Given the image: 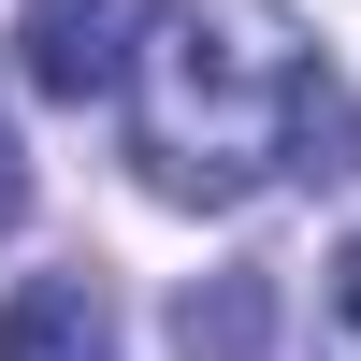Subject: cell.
I'll list each match as a JSON object with an SVG mask.
<instances>
[{"mask_svg": "<svg viewBox=\"0 0 361 361\" xmlns=\"http://www.w3.org/2000/svg\"><path fill=\"white\" fill-rule=\"evenodd\" d=\"M289 58L304 44H231L217 15H159L130 44V159L159 202H246L289 145Z\"/></svg>", "mask_w": 361, "mask_h": 361, "instance_id": "6da1fadb", "label": "cell"}, {"mask_svg": "<svg viewBox=\"0 0 361 361\" xmlns=\"http://www.w3.org/2000/svg\"><path fill=\"white\" fill-rule=\"evenodd\" d=\"M145 29H159V0H29L15 15V73L44 102H116Z\"/></svg>", "mask_w": 361, "mask_h": 361, "instance_id": "7a4b0ae2", "label": "cell"}, {"mask_svg": "<svg viewBox=\"0 0 361 361\" xmlns=\"http://www.w3.org/2000/svg\"><path fill=\"white\" fill-rule=\"evenodd\" d=\"M0 361H116L102 275H29L15 304H0Z\"/></svg>", "mask_w": 361, "mask_h": 361, "instance_id": "3957f363", "label": "cell"}, {"mask_svg": "<svg viewBox=\"0 0 361 361\" xmlns=\"http://www.w3.org/2000/svg\"><path fill=\"white\" fill-rule=\"evenodd\" d=\"M275 173H304V188H347L361 173V87L347 73L289 58V145H275Z\"/></svg>", "mask_w": 361, "mask_h": 361, "instance_id": "277c9868", "label": "cell"}, {"mask_svg": "<svg viewBox=\"0 0 361 361\" xmlns=\"http://www.w3.org/2000/svg\"><path fill=\"white\" fill-rule=\"evenodd\" d=\"M173 347H188V361H260V347H275V275L231 260V275L173 289Z\"/></svg>", "mask_w": 361, "mask_h": 361, "instance_id": "5b68a950", "label": "cell"}, {"mask_svg": "<svg viewBox=\"0 0 361 361\" xmlns=\"http://www.w3.org/2000/svg\"><path fill=\"white\" fill-rule=\"evenodd\" d=\"M29 217V159H15V116H0V231Z\"/></svg>", "mask_w": 361, "mask_h": 361, "instance_id": "8992f818", "label": "cell"}, {"mask_svg": "<svg viewBox=\"0 0 361 361\" xmlns=\"http://www.w3.org/2000/svg\"><path fill=\"white\" fill-rule=\"evenodd\" d=\"M333 318H347V333H361V246L333 260Z\"/></svg>", "mask_w": 361, "mask_h": 361, "instance_id": "52a82bcc", "label": "cell"}]
</instances>
